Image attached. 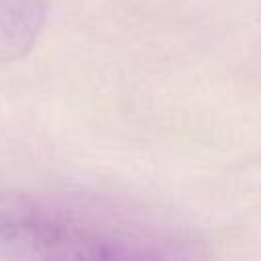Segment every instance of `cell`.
I'll list each match as a JSON object with an SVG mask.
<instances>
[{"label":"cell","mask_w":261,"mask_h":261,"mask_svg":"<svg viewBox=\"0 0 261 261\" xmlns=\"http://www.w3.org/2000/svg\"><path fill=\"white\" fill-rule=\"evenodd\" d=\"M102 232L67 212L18 194L0 192V255L8 257H110Z\"/></svg>","instance_id":"cell-1"},{"label":"cell","mask_w":261,"mask_h":261,"mask_svg":"<svg viewBox=\"0 0 261 261\" xmlns=\"http://www.w3.org/2000/svg\"><path fill=\"white\" fill-rule=\"evenodd\" d=\"M45 0H0V57L29 49L43 18Z\"/></svg>","instance_id":"cell-2"}]
</instances>
